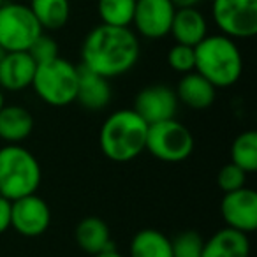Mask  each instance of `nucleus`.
Returning <instances> with one entry per match:
<instances>
[{
  "label": "nucleus",
  "instance_id": "obj_1",
  "mask_svg": "<svg viewBox=\"0 0 257 257\" xmlns=\"http://www.w3.org/2000/svg\"><path fill=\"white\" fill-rule=\"evenodd\" d=\"M140 60V39L131 27H93L81 46V67L106 79L128 72Z\"/></svg>",
  "mask_w": 257,
  "mask_h": 257
},
{
  "label": "nucleus",
  "instance_id": "obj_25",
  "mask_svg": "<svg viewBox=\"0 0 257 257\" xmlns=\"http://www.w3.org/2000/svg\"><path fill=\"white\" fill-rule=\"evenodd\" d=\"M168 65L173 71L180 72V74L192 72L194 67H196V53H194V48L176 43L175 46L168 51Z\"/></svg>",
  "mask_w": 257,
  "mask_h": 257
},
{
  "label": "nucleus",
  "instance_id": "obj_23",
  "mask_svg": "<svg viewBox=\"0 0 257 257\" xmlns=\"http://www.w3.org/2000/svg\"><path fill=\"white\" fill-rule=\"evenodd\" d=\"M231 162L241 168L246 175L257 169V133L245 131L238 134L231 147Z\"/></svg>",
  "mask_w": 257,
  "mask_h": 257
},
{
  "label": "nucleus",
  "instance_id": "obj_4",
  "mask_svg": "<svg viewBox=\"0 0 257 257\" xmlns=\"http://www.w3.org/2000/svg\"><path fill=\"white\" fill-rule=\"evenodd\" d=\"M43 171L36 155L20 145L0 148V196L9 201L36 194Z\"/></svg>",
  "mask_w": 257,
  "mask_h": 257
},
{
  "label": "nucleus",
  "instance_id": "obj_9",
  "mask_svg": "<svg viewBox=\"0 0 257 257\" xmlns=\"http://www.w3.org/2000/svg\"><path fill=\"white\" fill-rule=\"evenodd\" d=\"M51 224V210L37 194L11 201V227L18 234L36 238L48 231Z\"/></svg>",
  "mask_w": 257,
  "mask_h": 257
},
{
  "label": "nucleus",
  "instance_id": "obj_27",
  "mask_svg": "<svg viewBox=\"0 0 257 257\" xmlns=\"http://www.w3.org/2000/svg\"><path fill=\"white\" fill-rule=\"evenodd\" d=\"M29 53H30V57L36 60V64H44V62H50V60H53V58L60 57V55H58L57 41L44 32L32 43V46L29 48Z\"/></svg>",
  "mask_w": 257,
  "mask_h": 257
},
{
  "label": "nucleus",
  "instance_id": "obj_14",
  "mask_svg": "<svg viewBox=\"0 0 257 257\" xmlns=\"http://www.w3.org/2000/svg\"><path fill=\"white\" fill-rule=\"evenodd\" d=\"M169 34L178 44L197 46L208 36V22L203 13L194 8H176Z\"/></svg>",
  "mask_w": 257,
  "mask_h": 257
},
{
  "label": "nucleus",
  "instance_id": "obj_24",
  "mask_svg": "<svg viewBox=\"0 0 257 257\" xmlns=\"http://www.w3.org/2000/svg\"><path fill=\"white\" fill-rule=\"evenodd\" d=\"M204 238L196 231H183L171 239L173 257H201Z\"/></svg>",
  "mask_w": 257,
  "mask_h": 257
},
{
  "label": "nucleus",
  "instance_id": "obj_20",
  "mask_svg": "<svg viewBox=\"0 0 257 257\" xmlns=\"http://www.w3.org/2000/svg\"><path fill=\"white\" fill-rule=\"evenodd\" d=\"M128 257H173L171 239L157 229H141L131 239Z\"/></svg>",
  "mask_w": 257,
  "mask_h": 257
},
{
  "label": "nucleus",
  "instance_id": "obj_29",
  "mask_svg": "<svg viewBox=\"0 0 257 257\" xmlns=\"http://www.w3.org/2000/svg\"><path fill=\"white\" fill-rule=\"evenodd\" d=\"M171 2L176 8H194V6H197L203 0H171Z\"/></svg>",
  "mask_w": 257,
  "mask_h": 257
},
{
  "label": "nucleus",
  "instance_id": "obj_10",
  "mask_svg": "<svg viewBox=\"0 0 257 257\" xmlns=\"http://www.w3.org/2000/svg\"><path fill=\"white\" fill-rule=\"evenodd\" d=\"M175 13L171 0H136L133 25L145 39H162L169 36Z\"/></svg>",
  "mask_w": 257,
  "mask_h": 257
},
{
  "label": "nucleus",
  "instance_id": "obj_26",
  "mask_svg": "<svg viewBox=\"0 0 257 257\" xmlns=\"http://www.w3.org/2000/svg\"><path fill=\"white\" fill-rule=\"evenodd\" d=\"M217 183L224 194L232 192V190H238L246 185V173L241 168H238L236 164L229 162V164L222 166V169L218 171Z\"/></svg>",
  "mask_w": 257,
  "mask_h": 257
},
{
  "label": "nucleus",
  "instance_id": "obj_19",
  "mask_svg": "<svg viewBox=\"0 0 257 257\" xmlns=\"http://www.w3.org/2000/svg\"><path fill=\"white\" fill-rule=\"evenodd\" d=\"M74 238L79 248L90 255L113 248L109 227L99 217H85L79 220V224L76 225Z\"/></svg>",
  "mask_w": 257,
  "mask_h": 257
},
{
  "label": "nucleus",
  "instance_id": "obj_16",
  "mask_svg": "<svg viewBox=\"0 0 257 257\" xmlns=\"http://www.w3.org/2000/svg\"><path fill=\"white\" fill-rule=\"evenodd\" d=\"M175 92L178 102L185 104L190 109H206L215 102L217 97V88L196 71L183 74Z\"/></svg>",
  "mask_w": 257,
  "mask_h": 257
},
{
  "label": "nucleus",
  "instance_id": "obj_28",
  "mask_svg": "<svg viewBox=\"0 0 257 257\" xmlns=\"http://www.w3.org/2000/svg\"><path fill=\"white\" fill-rule=\"evenodd\" d=\"M11 227V201L0 196V234Z\"/></svg>",
  "mask_w": 257,
  "mask_h": 257
},
{
  "label": "nucleus",
  "instance_id": "obj_31",
  "mask_svg": "<svg viewBox=\"0 0 257 257\" xmlns=\"http://www.w3.org/2000/svg\"><path fill=\"white\" fill-rule=\"evenodd\" d=\"M6 106V95H4V90L0 88V109Z\"/></svg>",
  "mask_w": 257,
  "mask_h": 257
},
{
  "label": "nucleus",
  "instance_id": "obj_18",
  "mask_svg": "<svg viewBox=\"0 0 257 257\" xmlns=\"http://www.w3.org/2000/svg\"><path fill=\"white\" fill-rule=\"evenodd\" d=\"M34 116L29 109L16 104H6L0 109V140L8 145H20L32 134Z\"/></svg>",
  "mask_w": 257,
  "mask_h": 257
},
{
  "label": "nucleus",
  "instance_id": "obj_22",
  "mask_svg": "<svg viewBox=\"0 0 257 257\" xmlns=\"http://www.w3.org/2000/svg\"><path fill=\"white\" fill-rule=\"evenodd\" d=\"M136 0H97V15L100 23L111 27H131Z\"/></svg>",
  "mask_w": 257,
  "mask_h": 257
},
{
  "label": "nucleus",
  "instance_id": "obj_2",
  "mask_svg": "<svg viewBox=\"0 0 257 257\" xmlns=\"http://www.w3.org/2000/svg\"><path fill=\"white\" fill-rule=\"evenodd\" d=\"M148 123L134 109H118L100 125L99 147L113 162H131L147 145Z\"/></svg>",
  "mask_w": 257,
  "mask_h": 257
},
{
  "label": "nucleus",
  "instance_id": "obj_6",
  "mask_svg": "<svg viewBox=\"0 0 257 257\" xmlns=\"http://www.w3.org/2000/svg\"><path fill=\"white\" fill-rule=\"evenodd\" d=\"M145 150L159 161L176 164L187 161L194 152V136L187 125L169 118L148 125Z\"/></svg>",
  "mask_w": 257,
  "mask_h": 257
},
{
  "label": "nucleus",
  "instance_id": "obj_12",
  "mask_svg": "<svg viewBox=\"0 0 257 257\" xmlns=\"http://www.w3.org/2000/svg\"><path fill=\"white\" fill-rule=\"evenodd\" d=\"M178 97L176 92L168 85H150L140 90L136 95L133 109L147 121L148 125L162 120L175 118L178 111Z\"/></svg>",
  "mask_w": 257,
  "mask_h": 257
},
{
  "label": "nucleus",
  "instance_id": "obj_3",
  "mask_svg": "<svg viewBox=\"0 0 257 257\" xmlns=\"http://www.w3.org/2000/svg\"><path fill=\"white\" fill-rule=\"evenodd\" d=\"M194 71L208 79L215 88H227L239 79L243 72V57L234 39L215 34L206 36L197 46Z\"/></svg>",
  "mask_w": 257,
  "mask_h": 257
},
{
  "label": "nucleus",
  "instance_id": "obj_17",
  "mask_svg": "<svg viewBox=\"0 0 257 257\" xmlns=\"http://www.w3.org/2000/svg\"><path fill=\"white\" fill-rule=\"evenodd\" d=\"M76 100L81 104L85 109L99 111L109 104L111 100V86L109 79L95 74L85 67H79L78 76V92Z\"/></svg>",
  "mask_w": 257,
  "mask_h": 257
},
{
  "label": "nucleus",
  "instance_id": "obj_8",
  "mask_svg": "<svg viewBox=\"0 0 257 257\" xmlns=\"http://www.w3.org/2000/svg\"><path fill=\"white\" fill-rule=\"evenodd\" d=\"M211 18L224 36L250 39L257 34V0H213Z\"/></svg>",
  "mask_w": 257,
  "mask_h": 257
},
{
  "label": "nucleus",
  "instance_id": "obj_13",
  "mask_svg": "<svg viewBox=\"0 0 257 257\" xmlns=\"http://www.w3.org/2000/svg\"><path fill=\"white\" fill-rule=\"evenodd\" d=\"M37 64L29 51H11L0 58V88L20 92L32 86Z\"/></svg>",
  "mask_w": 257,
  "mask_h": 257
},
{
  "label": "nucleus",
  "instance_id": "obj_7",
  "mask_svg": "<svg viewBox=\"0 0 257 257\" xmlns=\"http://www.w3.org/2000/svg\"><path fill=\"white\" fill-rule=\"evenodd\" d=\"M43 32L29 6L18 2H4L0 6V50L4 53L29 51Z\"/></svg>",
  "mask_w": 257,
  "mask_h": 257
},
{
  "label": "nucleus",
  "instance_id": "obj_11",
  "mask_svg": "<svg viewBox=\"0 0 257 257\" xmlns=\"http://www.w3.org/2000/svg\"><path fill=\"white\" fill-rule=\"evenodd\" d=\"M220 213L225 225L250 234L257 229V194L253 189L241 187L225 192L220 203Z\"/></svg>",
  "mask_w": 257,
  "mask_h": 257
},
{
  "label": "nucleus",
  "instance_id": "obj_30",
  "mask_svg": "<svg viewBox=\"0 0 257 257\" xmlns=\"http://www.w3.org/2000/svg\"><path fill=\"white\" fill-rule=\"evenodd\" d=\"M93 257H125V255L120 252H116L113 246V248H109V250H104V252H100V253H95Z\"/></svg>",
  "mask_w": 257,
  "mask_h": 257
},
{
  "label": "nucleus",
  "instance_id": "obj_32",
  "mask_svg": "<svg viewBox=\"0 0 257 257\" xmlns=\"http://www.w3.org/2000/svg\"><path fill=\"white\" fill-rule=\"evenodd\" d=\"M2 55H4V51H2V50H0V58H2Z\"/></svg>",
  "mask_w": 257,
  "mask_h": 257
},
{
  "label": "nucleus",
  "instance_id": "obj_15",
  "mask_svg": "<svg viewBox=\"0 0 257 257\" xmlns=\"http://www.w3.org/2000/svg\"><path fill=\"white\" fill-rule=\"evenodd\" d=\"M201 257H250L248 234L225 225L204 239Z\"/></svg>",
  "mask_w": 257,
  "mask_h": 257
},
{
  "label": "nucleus",
  "instance_id": "obj_21",
  "mask_svg": "<svg viewBox=\"0 0 257 257\" xmlns=\"http://www.w3.org/2000/svg\"><path fill=\"white\" fill-rule=\"evenodd\" d=\"M29 8L39 22L41 29L48 32L64 29L71 16L69 0H30Z\"/></svg>",
  "mask_w": 257,
  "mask_h": 257
},
{
  "label": "nucleus",
  "instance_id": "obj_33",
  "mask_svg": "<svg viewBox=\"0 0 257 257\" xmlns=\"http://www.w3.org/2000/svg\"><path fill=\"white\" fill-rule=\"evenodd\" d=\"M4 2H6V0H0V6H2V4H4Z\"/></svg>",
  "mask_w": 257,
  "mask_h": 257
},
{
  "label": "nucleus",
  "instance_id": "obj_5",
  "mask_svg": "<svg viewBox=\"0 0 257 257\" xmlns=\"http://www.w3.org/2000/svg\"><path fill=\"white\" fill-rule=\"evenodd\" d=\"M79 67L72 62L57 57L44 64H37L32 88L43 102L53 107L69 106L76 100Z\"/></svg>",
  "mask_w": 257,
  "mask_h": 257
}]
</instances>
